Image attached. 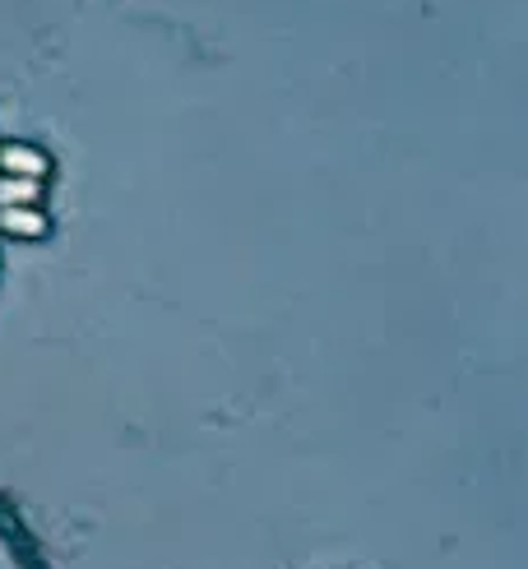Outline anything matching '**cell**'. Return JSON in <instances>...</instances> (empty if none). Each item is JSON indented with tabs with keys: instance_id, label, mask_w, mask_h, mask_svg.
<instances>
[{
	"instance_id": "1",
	"label": "cell",
	"mask_w": 528,
	"mask_h": 569,
	"mask_svg": "<svg viewBox=\"0 0 528 569\" xmlns=\"http://www.w3.org/2000/svg\"><path fill=\"white\" fill-rule=\"evenodd\" d=\"M0 177H28V181H47L51 177V158L33 144H0Z\"/></svg>"
},
{
	"instance_id": "2",
	"label": "cell",
	"mask_w": 528,
	"mask_h": 569,
	"mask_svg": "<svg viewBox=\"0 0 528 569\" xmlns=\"http://www.w3.org/2000/svg\"><path fill=\"white\" fill-rule=\"evenodd\" d=\"M0 232L20 236V241H42L51 232V218L38 204H20V209H0Z\"/></svg>"
},
{
	"instance_id": "3",
	"label": "cell",
	"mask_w": 528,
	"mask_h": 569,
	"mask_svg": "<svg viewBox=\"0 0 528 569\" xmlns=\"http://www.w3.org/2000/svg\"><path fill=\"white\" fill-rule=\"evenodd\" d=\"M20 204H42V181L0 177V209H20Z\"/></svg>"
}]
</instances>
